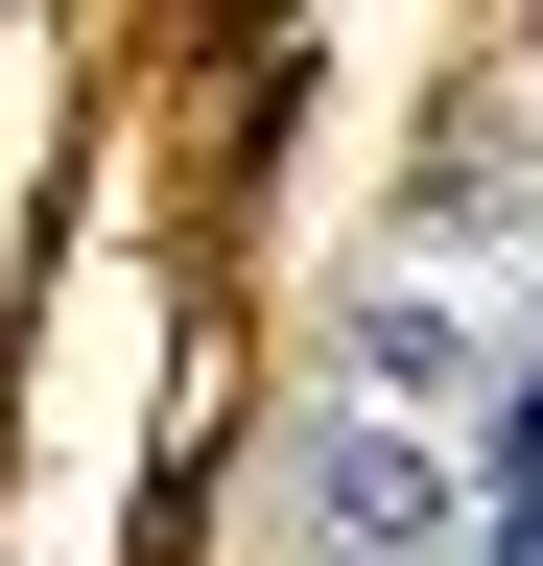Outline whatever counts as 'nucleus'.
Wrapping results in <instances>:
<instances>
[{
	"instance_id": "f257e3e1",
	"label": "nucleus",
	"mask_w": 543,
	"mask_h": 566,
	"mask_svg": "<svg viewBox=\"0 0 543 566\" xmlns=\"http://www.w3.org/2000/svg\"><path fill=\"white\" fill-rule=\"evenodd\" d=\"M284 520H307V566H449V543H472V449H449V424H355V401H307Z\"/></svg>"
},
{
	"instance_id": "f03ea898",
	"label": "nucleus",
	"mask_w": 543,
	"mask_h": 566,
	"mask_svg": "<svg viewBox=\"0 0 543 566\" xmlns=\"http://www.w3.org/2000/svg\"><path fill=\"white\" fill-rule=\"evenodd\" d=\"M331 401L355 424H472L497 401V307H472L449 260H355L331 283Z\"/></svg>"
},
{
	"instance_id": "7ed1b4c3",
	"label": "nucleus",
	"mask_w": 543,
	"mask_h": 566,
	"mask_svg": "<svg viewBox=\"0 0 543 566\" xmlns=\"http://www.w3.org/2000/svg\"><path fill=\"white\" fill-rule=\"evenodd\" d=\"M497 566H543V495H520V520H497Z\"/></svg>"
}]
</instances>
